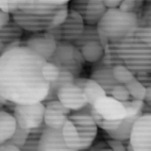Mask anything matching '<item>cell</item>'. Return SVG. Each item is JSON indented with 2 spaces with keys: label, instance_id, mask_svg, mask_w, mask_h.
<instances>
[{
  "label": "cell",
  "instance_id": "cell-36",
  "mask_svg": "<svg viewBox=\"0 0 151 151\" xmlns=\"http://www.w3.org/2000/svg\"><path fill=\"white\" fill-rule=\"evenodd\" d=\"M121 0H104L105 7L107 9H117L120 7Z\"/></svg>",
  "mask_w": 151,
  "mask_h": 151
},
{
  "label": "cell",
  "instance_id": "cell-10",
  "mask_svg": "<svg viewBox=\"0 0 151 151\" xmlns=\"http://www.w3.org/2000/svg\"><path fill=\"white\" fill-rule=\"evenodd\" d=\"M69 9L81 16L86 25L97 27L108 9L104 0H74L69 3Z\"/></svg>",
  "mask_w": 151,
  "mask_h": 151
},
{
  "label": "cell",
  "instance_id": "cell-31",
  "mask_svg": "<svg viewBox=\"0 0 151 151\" xmlns=\"http://www.w3.org/2000/svg\"><path fill=\"white\" fill-rule=\"evenodd\" d=\"M119 9L125 13H136V0H125V1H122Z\"/></svg>",
  "mask_w": 151,
  "mask_h": 151
},
{
  "label": "cell",
  "instance_id": "cell-35",
  "mask_svg": "<svg viewBox=\"0 0 151 151\" xmlns=\"http://www.w3.org/2000/svg\"><path fill=\"white\" fill-rule=\"evenodd\" d=\"M106 148H109L107 142H104V141H101V142H99L98 144H96V145H93L91 146L90 148L86 149V150H83V151H102Z\"/></svg>",
  "mask_w": 151,
  "mask_h": 151
},
{
  "label": "cell",
  "instance_id": "cell-18",
  "mask_svg": "<svg viewBox=\"0 0 151 151\" xmlns=\"http://www.w3.org/2000/svg\"><path fill=\"white\" fill-rule=\"evenodd\" d=\"M18 129V123L14 115L1 109L0 111V143L10 140Z\"/></svg>",
  "mask_w": 151,
  "mask_h": 151
},
{
  "label": "cell",
  "instance_id": "cell-26",
  "mask_svg": "<svg viewBox=\"0 0 151 151\" xmlns=\"http://www.w3.org/2000/svg\"><path fill=\"white\" fill-rule=\"evenodd\" d=\"M136 72H134L126 65H118L113 68V75L115 79L122 85H126L131 82L136 77Z\"/></svg>",
  "mask_w": 151,
  "mask_h": 151
},
{
  "label": "cell",
  "instance_id": "cell-42",
  "mask_svg": "<svg viewBox=\"0 0 151 151\" xmlns=\"http://www.w3.org/2000/svg\"><path fill=\"white\" fill-rule=\"evenodd\" d=\"M102 151H113V150L110 149V148H106V149H104V150H102Z\"/></svg>",
  "mask_w": 151,
  "mask_h": 151
},
{
  "label": "cell",
  "instance_id": "cell-13",
  "mask_svg": "<svg viewBox=\"0 0 151 151\" xmlns=\"http://www.w3.org/2000/svg\"><path fill=\"white\" fill-rule=\"evenodd\" d=\"M45 106L44 123L46 126L55 130H63L66 121L71 116V110L59 101H47Z\"/></svg>",
  "mask_w": 151,
  "mask_h": 151
},
{
  "label": "cell",
  "instance_id": "cell-1",
  "mask_svg": "<svg viewBox=\"0 0 151 151\" xmlns=\"http://www.w3.org/2000/svg\"><path fill=\"white\" fill-rule=\"evenodd\" d=\"M47 63L27 46L16 48L0 58V95L16 104L45 101L50 83L43 77Z\"/></svg>",
  "mask_w": 151,
  "mask_h": 151
},
{
  "label": "cell",
  "instance_id": "cell-6",
  "mask_svg": "<svg viewBox=\"0 0 151 151\" xmlns=\"http://www.w3.org/2000/svg\"><path fill=\"white\" fill-rule=\"evenodd\" d=\"M126 116L124 104L110 96L99 99L93 104L92 117L99 129L106 133L117 130Z\"/></svg>",
  "mask_w": 151,
  "mask_h": 151
},
{
  "label": "cell",
  "instance_id": "cell-39",
  "mask_svg": "<svg viewBox=\"0 0 151 151\" xmlns=\"http://www.w3.org/2000/svg\"><path fill=\"white\" fill-rule=\"evenodd\" d=\"M150 101H151V86L146 88V96H145V99H144V101L148 102Z\"/></svg>",
  "mask_w": 151,
  "mask_h": 151
},
{
  "label": "cell",
  "instance_id": "cell-32",
  "mask_svg": "<svg viewBox=\"0 0 151 151\" xmlns=\"http://www.w3.org/2000/svg\"><path fill=\"white\" fill-rule=\"evenodd\" d=\"M107 144L109 148L113 151H127V146H125L124 141L110 139L107 140Z\"/></svg>",
  "mask_w": 151,
  "mask_h": 151
},
{
  "label": "cell",
  "instance_id": "cell-25",
  "mask_svg": "<svg viewBox=\"0 0 151 151\" xmlns=\"http://www.w3.org/2000/svg\"><path fill=\"white\" fill-rule=\"evenodd\" d=\"M125 87L128 89L131 97L134 99L144 101L146 96V88L137 79V77H134L131 82L125 85Z\"/></svg>",
  "mask_w": 151,
  "mask_h": 151
},
{
  "label": "cell",
  "instance_id": "cell-17",
  "mask_svg": "<svg viewBox=\"0 0 151 151\" xmlns=\"http://www.w3.org/2000/svg\"><path fill=\"white\" fill-rule=\"evenodd\" d=\"M74 84L83 90V92L87 97V99H88V104L91 105L94 104L99 99L107 96L104 90L91 78L78 77V78L75 79Z\"/></svg>",
  "mask_w": 151,
  "mask_h": 151
},
{
  "label": "cell",
  "instance_id": "cell-8",
  "mask_svg": "<svg viewBox=\"0 0 151 151\" xmlns=\"http://www.w3.org/2000/svg\"><path fill=\"white\" fill-rule=\"evenodd\" d=\"M45 109L43 102L34 104H17L14 108V117L18 126L24 130H34L44 123Z\"/></svg>",
  "mask_w": 151,
  "mask_h": 151
},
{
  "label": "cell",
  "instance_id": "cell-23",
  "mask_svg": "<svg viewBox=\"0 0 151 151\" xmlns=\"http://www.w3.org/2000/svg\"><path fill=\"white\" fill-rule=\"evenodd\" d=\"M94 41H99L101 42V37H99L98 27L94 25H85V29L80 35L78 39H76L72 44L77 48V49L81 50L86 44L90 42H94Z\"/></svg>",
  "mask_w": 151,
  "mask_h": 151
},
{
  "label": "cell",
  "instance_id": "cell-3",
  "mask_svg": "<svg viewBox=\"0 0 151 151\" xmlns=\"http://www.w3.org/2000/svg\"><path fill=\"white\" fill-rule=\"evenodd\" d=\"M113 44L124 65L134 72H151V27H137Z\"/></svg>",
  "mask_w": 151,
  "mask_h": 151
},
{
  "label": "cell",
  "instance_id": "cell-19",
  "mask_svg": "<svg viewBox=\"0 0 151 151\" xmlns=\"http://www.w3.org/2000/svg\"><path fill=\"white\" fill-rule=\"evenodd\" d=\"M22 34H24V29L12 19L7 25L0 29V41H1L0 52L4 49L5 46L21 40Z\"/></svg>",
  "mask_w": 151,
  "mask_h": 151
},
{
  "label": "cell",
  "instance_id": "cell-33",
  "mask_svg": "<svg viewBox=\"0 0 151 151\" xmlns=\"http://www.w3.org/2000/svg\"><path fill=\"white\" fill-rule=\"evenodd\" d=\"M136 77L145 88L151 86V72H139L136 74Z\"/></svg>",
  "mask_w": 151,
  "mask_h": 151
},
{
  "label": "cell",
  "instance_id": "cell-27",
  "mask_svg": "<svg viewBox=\"0 0 151 151\" xmlns=\"http://www.w3.org/2000/svg\"><path fill=\"white\" fill-rule=\"evenodd\" d=\"M30 132L31 130H24L18 126V129L16 131L15 134L13 136V137L4 144H10V145H14L16 147H18L19 149H21L25 144V142H27L28 137H29Z\"/></svg>",
  "mask_w": 151,
  "mask_h": 151
},
{
  "label": "cell",
  "instance_id": "cell-15",
  "mask_svg": "<svg viewBox=\"0 0 151 151\" xmlns=\"http://www.w3.org/2000/svg\"><path fill=\"white\" fill-rule=\"evenodd\" d=\"M39 151H76L67 145L63 139V130L46 127L39 142Z\"/></svg>",
  "mask_w": 151,
  "mask_h": 151
},
{
  "label": "cell",
  "instance_id": "cell-21",
  "mask_svg": "<svg viewBox=\"0 0 151 151\" xmlns=\"http://www.w3.org/2000/svg\"><path fill=\"white\" fill-rule=\"evenodd\" d=\"M139 119V118H131V117L126 116V118L124 119V121L122 122V124L120 125V127H119L117 130L107 133L108 136L110 137V139H113L129 141L134 125Z\"/></svg>",
  "mask_w": 151,
  "mask_h": 151
},
{
  "label": "cell",
  "instance_id": "cell-37",
  "mask_svg": "<svg viewBox=\"0 0 151 151\" xmlns=\"http://www.w3.org/2000/svg\"><path fill=\"white\" fill-rule=\"evenodd\" d=\"M0 151H21V149L10 144H2L0 147Z\"/></svg>",
  "mask_w": 151,
  "mask_h": 151
},
{
  "label": "cell",
  "instance_id": "cell-38",
  "mask_svg": "<svg viewBox=\"0 0 151 151\" xmlns=\"http://www.w3.org/2000/svg\"><path fill=\"white\" fill-rule=\"evenodd\" d=\"M0 11L10 14V6H9L8 1H0Z\"/></svg>",
  "mask_w": 151,
  "mask_h": 151
},
{
  "label": "cell",
  "instance_id": "cell-14",
  "mask_svg": "<svg viewBox=\"0 0 151 151\" xmlns=\"http://www.w3.org/2000/svg\"><path fill=\"white\" fill-rule=\"evenodd\" d=\"M58 101L71 110V112L78 111L89 104L83 90L75 84L60 89L58 93Z\"/></svg>",
  "mask_w": 151,
  "mask_h": 151
},
{
  "label": "cell",
  "instance_id": "cell-16",
  "mask_svg": "<svg viewBox=\"0 0 151 151\" xmlns=\"http://www.w3.org/2000/svg\"><path fill=\"white\" fill-rule=\"evenodd\" d=\"M92 80H94L104 90L107 96H110L112 90L115 87L120 85L113 75V68L109 67H99V68L93 70L91 73Z\"/></svg>",
  "mask_w": 151,
  "mask_h": 151
},
{
  "label": "cell",
  "instance_id": "cell-4",
  "mask_svg": "<svg viewBox=\"0 0 151 151\" xmlns=\"http://www.w3.org/2000/svg\"><path fill=\"white\" fill-rule=\"evenodd\" d=\"M98 125L89 115H71L63 129V139L70 148L83 151L93 146L98 134Z\"/></svg>",
  "mask_w": 151,
  "mask_h": 151
},
{
  "label": "cell",
  "instance_id": "cell-9",
  "mask_svg": "<svg viewBox=\"0 0 151 151\" xmlns=\"http://www.w3.org/2000/svg\"><path fill=\"white\" fill-rule=\"evenodd\" d=\"M85 22L78 13L70 10L65 21L59 27L48 31L55 37L58 42L73 43L78 39L85 29Z\"/></svg>",
  "mask_w": 151,
  "mask_h": 151
},
{
  "label": "cell",
  "instance_id": "cell-30",
  "mask_svg": "<svg viewBox=\"0 0 151 151\" xmlns=\"http://www.w3.org/2000/svg\"><path fill=\"white\" fill-rule=\"evenodd\" d=\"M139 19V27H151V1L146 2Z\"/></svg>",
  "mask_w": 151,
  "mask_h": 151
},
{
  "label": "cell",
  "instance_id": "cell-28",
  "mask_svg": "<svg viewBox=\"0 0 151 151\" xmlns=\"http://www.w3.org/2000/svg\"><path fill=\"white\" fill-rule=\"evenodd\" d=\"M42 73H43V77L45 78V80L49 83H52L59 78V76L60 74V70L57 65L47 62L42 68Z\"/></svg>",
  "mask_w": 151,
  "mask_h": 151
},
{
  "label": "cell",
  "instance_id": "cell-41",
  "mask_svg": "<svg viewBox=\"0 0 151 151\" xmlns=\"http://www.w3.org/2000/svg\"><path fill=\"white\" fill-rule=\"evenodd\" d=\"M127 151H134V148H133V146L131 145L130 142H128V144H127Z\"/></svg>",
  "mask_w": 151,
  "mask_h": 151
},
{
  "label": "cell",
  "instance_id": "cell-7",
  "mask_svg": "<svg viewBox=\"0 0 151 151\" xmlns=\"http://www.w3.org/2000/svg\"><path fill=\"white\" fill-rule=\"evenodd\" d=\"M57 65L60 71H68L74 75L75 79L81 74L85 59L82 52L69 42H58L57 49L47 60Z\"/></svg>",
  "mask_w": 151,
  "mask_h": 151
},
{
  "label": "cell",
  "instance_id": "cell-20",
  "mask_svg": "<svg viewBox=\"0 0 151 151\" xmlns=\"http://www.w3.org/2000/svg\"><path fill=\"white\" fill-rule=\"evenodd\" d=\"M75 82V77L72 73L68 71H60V74L55 82L50 83V90L48 97L45 99V101H58V93L63 87L73 85Z\"/></svg>",
  "mask_w": 151,
  "mask_h": 151
},
{
  "label": "cell",
  "instance_id": "cell-34",
  "mask_svg": "<svg viewBox=\"0 0 151 151\" xmlns=\"http://www.w3.org/2000/svg\"><path fill=\"white\" fill-rule=\"evenodd\" d=\"M11 21V14L0 11V27H4Z\"/></svg>",
  "mask_w": 151,
  "mask_h": 151
},
{
  "label": "cell",
  "instance_id": "cell-40",
  "mask_svg": "<svg viewBox=\"0 0 151 151\" xmlns=\"http://www.w3.org/2000/svg\"><path fill=\"white\" fill-rule=\"evenodd\" d=\"M0 99H1V108L3 107V105H6V102H7V99H6L4 97H3V96H1L0 95Z\"/></svg>",
  "mask_w": 151,
  "mask_h": 151
},
{
  "label": "cell",
  "instance_id": "cell-22",
  "mask_svg": "<svg viewBox=\"0 0 151 151\" xmlns=\"http://www.w3.org/2000/svg\"><path fill=\"white\" fill-rule=\"evenodd\" d=\"M82 52L83 57L86 62L91 63H96L99 62L104 57V48L99 41H94L86 44L84 47L80 50Z\"/></svg>",
  "mask_w": 151,
  "mask_h": 151
},
{
  "label": "cell",
  "instance_id": "cell-12",
  "mask_svg": "<svg viewBox=\"0 0 151 151\" xmlns=\"http://www.w3.org/2000/svg\"><path fill=\"white\" fill-rule=\"evenodd\" d=\"M58 41L49 32L33 33L25 40V46L48 60L57 49Z\"/></svg>",
  "mask_w": 151,
  "mask_h": 151
},
{
  "label": "cell",
  "instance_id": "cell-29",
  "mask_svg": "<svg viewBox=\"0 0 151 151\" xmlns=\"http://www.w3.org/2000/svg\"><path fill=\"white\" fill-rule=\"evenodd\" d=\"M110 97L115 99L118 101L122 102V104L133 99V98L131 97L129 91H128V89L125 87V85H122V84L116 86L113 90H112Z\"/></svg>",
  "mask_w": 151,
  "mask_h": 151
},
{
  "label": "cell",
  "instance_id": "cell-24",
  "mask_svg": "<svg viewBox=\"0 0 151 151\" xmlns=\"http://www.w3.org/2000/svg\"><path fill=\"white\" fill-rule=\"evenodd\" d=\"M46 124L43 123L39 128L31 130L30 136L27 140V142L21 148V151H39V142L42 137V134L46 128Z\"/></svg>",
  "mask_w": 151,
  "mask_h": 151
},
{
  "label": "cell",
  "instance_id": "cell-11",
  "mask_svg": "<svg viewBox=\"0 0 151 151\" xmlns=\"http://www.w3.org/2000/svg\"><path fill=\"white\" fill-rule=\"evenodd\" d=\"M129 142L134 151H151V113H144L134 123Z\"/></svg>",
  "mask_w": 151,
  "mask_h": 151
},
{
  "label": "cell",
  "instance_id": "cell-5",
  "mask_svg": "<svg viewBox=\"0 0 151 151\" xmlns=\"http://www.w3.org/2000/svg\"><path fill=\"white\" fill-rule=\"evenodd\" d=\"M139 15L125 13L120 9H108L98 24L99 36L109 42H118L134 27H139Z\"/></svg>",
  "mask_w": 151,
  "mask_h": 151
},
{
  "label": "cell",
  "instance_id": "cell-2",
  "mask_svg": "<svg viewBox=\"0 0 151 151\" xmlns=\"http://www.w3.org/2000/svg\"><path fill=\"white\" fill-rule=\"evenodd\" d=\"M69 12L67 0L62 1H19L12 19L25 31L48 32L58 27Z\"/></svg>",
  "mask_w": 151,
  "mask_h": 151
}]
</instances>
